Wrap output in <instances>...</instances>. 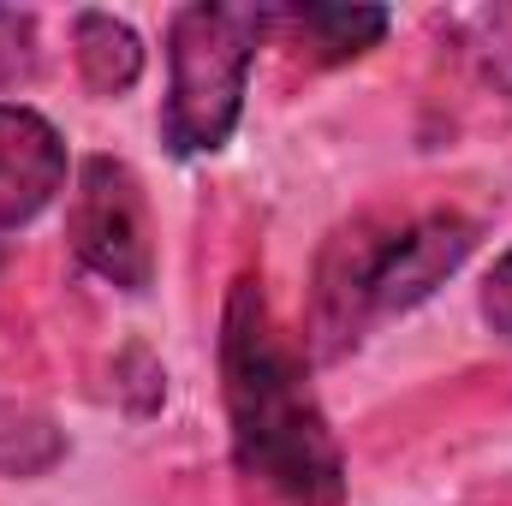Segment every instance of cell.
<instances>
[{
  "label": "cell",
  "instance_id": "obj_1",
  "mask_svg": "<svg viewBox=\"0 0 512 506\" xmlns=\"http://www.w3.org/2000/svg\"><path fill=\"white\" fill-rule=\"evenodd\" d=\"M221 405L239 477L280 506H346V453L316 399L310 358L268 304L262 274H239L221 304Z\"/></svg>",
  "mask_w": 512,
  "mask_h": 506
},
{
  "label": "cell",
  "instance_id": "obj_2",
  "mask_svg": "<svg viewBox=\"0 0 512 506\" xmlns=\"http://www.w3.org/2000/svg\"><path fill=\"white\" fill-rule=\"evenodd\" d=\"M477 251V221L459 209H370L328 233L310 274L304 352L316 364L352 358L382 322L417 310Z\"/></svg>",
  "mask_w": 512,
  "mask_h": 506
},
{
  "label": "cell",
  "instance_id": "obj_3",
  "mask_svg": "<svg viewBox=\"0 0 512 506\" xmlns=\"http://www.w3.org/2000/svg\"><path fill=\"white\" fill-rule=\"evenodd\" d=\"M262 6H179L167 24V102L161 143L173 155H215L245 120Z\"/></svg>",
  "mask_w": 512,
  "mask_h": 506
},
{
  "label": "cell",
  "instance_id": "obj_4",
  "mask_svg": "<svg viewBox=\"0 0 512 506\" xmlns=\"http://www.w3.org/2000/svg\"><path fill=\"white\" fill-rule=\"evenodd\" d=\"M66 239L72 256L120 286V292H149L155 280V215H149V191L120 155H90L78 167L72 203H66Z\"/></svg>",
  "mask_w": 512,
  "mask_h": 506
},
{
  "label": "cell",
  "instance_id": "obj_5",
  "mask_svg": "<svg viewBox=\"0 0 512 506\" xmlns=\"http://www.w3.org/2000/svg\"><path fill=\"white\" fill-rule=\"evenodd\" d=\"M66 191V137L48 114L0 102V233L30 227Z\"/></svg>",
  "mask_w": 512,
  "mask_h": 506
},
{
  "label": "cell",
  "instance_id": "obj_6",
  "mask_svg": "<svg viewBox=\"0 0 512 506\" xmlns=\"http://www.w3.org/2000/svg\"><path fill=\"white\" fill-rule=\"evenodd\" d=\"M382 6H262V36H280V48H298L310 66H346L370 54L387 36Z\"/></svg>",
  "mask_w": 512,
  "mask_h": 506
},
{
  "label": "cell",
  "instance_id": "obj_7",
  "mask_svg": "<svg viewBox=\"0 0 512 506\" xmlns=\"http://www.w3.org/2000/svg\"><path fill=\"white\" fill-rule=\"evenodd\" d=\"M72 48H78V78L90 96H126L143 78V36L114 12H78L72 18Z\"/></svg>",
  "mask_w": 512,
  "mask_h": 506
},
{
  "label": "cell",
  "instance_id": "obj_8",
  "mask_svg": "<svg viewBox=\"0 0 512 506\" xmlns=\"http://www.w3.org/2000/svg\"><path fill=\"white\" fill-rule=\"evenodd\" d=\"M60 453H66L60 429L36 405L0 393V477H42L48 465H60Z\"/></svg>",
  "mask_w": 512,
  "mask_h": 506
},
{
  "label": "cell",
  "instance_id": "obj_9",
  "mask_svg": "<svg viewBox=\"0 0 512 506\" xmlns=\"http://www.w3.org/2000/svg\"><path fill=\"white\" fill-rule=\"evenodd\" d=\"M459 42H465V54L477 66V78L495 96H512V0L465 12L459 18Z\"/></svg>",
  "mask_w": 512,
  "mask_h": 506
},
{
  "label": "cell",
  "instance_id": "obj_10",
  "mask_svg": "<svg viewBox=\"0 0 512 506\" xmlns=\"http://www.w3.org/2000/svg\"><path fill=\"white\" fill-rule=\"evenodd\" d=\"M36 72V12L0 6V90Z\"/></svg>",
  "mask_w": 512,
  "mask_h": 506
},
{
  "label": "cell",
  "instance_id": "obj_11",
  "mask_svg": "<svg viewBox=\"0 0 512 506\" xmlns=\"http://www.w3.org/2000/svg\"><path fill=\"white\" fill-rule=\"evenodd\" d=\"M477 310H483L489 334L512 346V251L489 268V280H483V292H477Z\"/></svg>",
  "mask_w": 512,
  "mask_h": 506
}]
</instances>
